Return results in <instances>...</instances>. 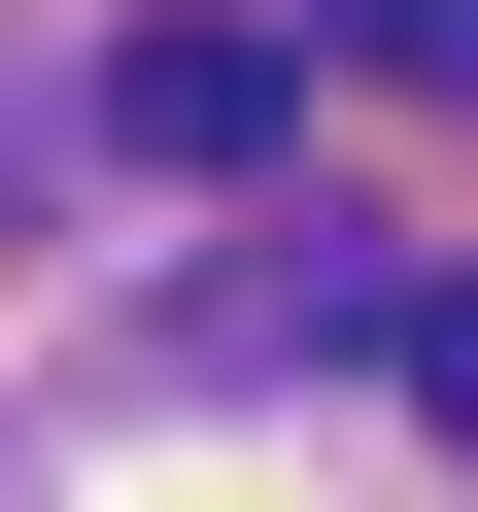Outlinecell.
Masks as SVG:
<instances>
[{
	"mask_svg": "<svg viewBox=\"0 0 478 512\" xmlns=\"http://www.w3.org/2000/svg\"><path fill=\"white\" fill-rule=\"evenodd\" d=\"M103 137H137V171H274V137H308V69L205 0V35H137V69H103Z\"/></svg>",
	"mask_w": 478,
	"mask_h": 512,
	"instance_id": "obj_1",
	"label": "cell"
},
{
	"mask_svg": "<svg viewBox=\"0 0 478 512\" xmlns=\"http://www.w3.org/2000/svg\"><path fill=\"white\" fill-rule=\"evenodd\" d=\"M376 342H410V410H444V444H478V274H410V308H376Z\"/></svg>",
	"mask_w": 478,
	"mask_h": 512,
	"instance_id": "obj_2",
	"label": "cell"
},
{
	"mask_svg": "<svg viewBox=\"0 0 478 512\" xmlns=\"http://www.w3.org/2000/svg\"><path fill=\"white\" fill-rule=\"evenodd\" d=\"M342 35H376V69H410V103H478V0H342Z\"/></svg>",
	"mask_w": 478,
	"mask_h": 512,
	"instance_id": "obj_3",
	"label": "cell"
}]
</instances>
